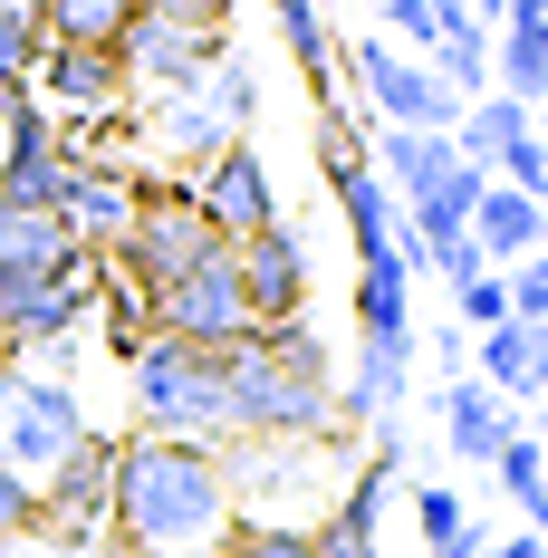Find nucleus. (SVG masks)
Segmentation results:
<instances>
[{
	"label": "nucleus",
	"mask_w": 548,
	"mask_h": 558,
	"mask_svg": "<svg viewBox=\"0 0 548 558\" xmlns=\"http://www.w3.org/2000/svg\"><path fill=\"white\" fill-rule=\"evenodd\" d=\"M231 520V462L183 434H125L107 492V539L125 558H212Z\"/></svg>",
	"instance_id": "f257e3e1"
},
{
	"label": "nucleus",
	"mask_w": 548,
	"mask_h": 558,
	"mask_svg": "<svg viewBox=\"0 0 548 558\" xmlns=\"http://www.w3.org/2000/svg\"><path fill=\"white\" fill-rule=\"evenodd\" d=\"M328 386L337 356L308 318L241 328L221 356V434L231 444H318L328 434Z\"/></svg>",
	"instance_id": "f03ea898"
},
{
	"label": "nucleus",
	"mask_w": 548,
	"mask_h": 558,
	"mask_svg": "<svg viewBox=\"0 0 548 558\" xmlns=\"http://www.w3.org/2000/svg\"><path fill=\"white\" fill-rule=\"evenodd\" d=\"M221 356L231 347H193V337H145L135 347V434H183L212 444L221 434Z\"/></svg>",
	"instance_id": "7ed1b4c3"
},
{
	"label": "nucleus",
	"mask_w": 548,
	"mask_h": 558,
	"mask_svg": "<svg viewBox=\"0 0 548 558\" xmlns=\"http://www.w3.org/2000/svg\"><path fill=\"white\" fill-rule=\"evenodd\" d=\"M337 77H346V97L366 107V125H424V135H452V116H462V97L442 87L434 68L404 58L394 39H376V29L337 39Z\"/></svg>",
	"instance_id": "20e7f679"
},
{
	"label": "nucleus",
	"mask_w": 548,
	"mask_h": 558,
	"mask_svg": "<svg viewBox=\"0 0 548 558\" xmlns=\"http://www.w3.org/2000/svg\"><path fill=\"white\" fill-rule=\"evenodd\" d=\"M97 434L87 424V404H77V386L68 376H39V366H0V462L10 472H49L58 452H77Z\"/></svg>",
	"instance_id": "39448f33"
},
{
	"label": "nucleus",
	"mask_w": 548,
	"mask_h": 558,
	"mask_svg": "<svg viewBox=\"0 0 548 558\" xmlns=\"http://www.w3.org/2000/svg\"><path fill=\"white\" fill-rule=\"evenodd\" d=\"M68 165H77V125H58L39 107V87H0V203L49 213Z\"/></svg>",
	"instance_id": "423d86ee"
},
{
	"label": "nucleus",
	"mask_w": 548,
	"mask_h": 558,
	"mask_svg": "<svg viewBox=\"0 0 548 558\" xmlns=\"http://www.w3.org/2000/svg\"><path fill=\"white\" fill-rule=\"evenodd\" d=\"M97 318V251L58 260V270H29V279H0V356L20 347H58Z\"/></svg>",
	"instance_id": "0eeeda50"
},
{
	"label": "nucleus",
	"mask_w": 548,
	"mask_h": 558,
	"mask_svg": "<svg viewBox=\"0 0 548 558\" xmlns=\"http://www.w3.org/2000/svg\"><path fill=\"white\" fill-rule=\"evenodd\" d=\"M145 328L155 337H193V347H231V337L251 328V318H241V279H231V241L193 251V260L145 299Z\"/></svg>",
	"instance_id": "6e6552de"
},
{
	"label": "nucleus",
	"mask_w": 548,
	"mask_h": 558,
	"mask_svg": "<svg viewBox=\"0 0 548 558\" xmlns=\"http://www.w3.org/2000/svg\"><path fill=\"white\" fill-rule=\"evenodd\" d=\"M107 492H115V434H87L39 472V539H58V549L107 539Z\"/></svg>",
	"instance_id": "1a4fd4ad"
},
{
	"label": "nucleus",
	"mask_w": 548,
	"mask_h": 558,
	"mask_svg": "<svg viewBox=\"0 0 548 558\" xmlns=\"http://www.w3.org/2000/svg\"><path fill=\"white\" fill-rule=\"evenodd\" d=\"M231 279H241V318H251V328L308 318V241H299L289 222L231 241Z\"/></svg>",
	"instance_id": "9d476101"
},
{
	"label": "nucleus",
	"mask_w": 548,
	"mask_h": 558,
	"mask_svg": "<svg viewBox=\"0 0 548 558\" xmlns=\"http://www.w3.org/2000/svg\"><path fill=\"white\" fill-rule=\"evenodd\" d=\"M193 203H203V222H212L221 241L270 231V222H279V183H270V165H260V145H251V135H231L212 165H193Z\"/></svg>",
	"instance_id": "9b49d317"
},
{
	"label": "nucleus",
	"mask_w": 548,
	"mask_h": 558,
	"mask_svg": "<svg viewBox=\"0 0 548 558\" xmlns=\"http://www.w3.org/2000/svg\"><path fill=\"white\" fill-rule=\"evenodd\" d=\"M115 58H125V77H145L155 97H183V87L212 77L221 29H193V20H165V10H135L125 39H115Z\"/></svg>",
	"instance_id": "f8f14e48"
},
{
	"label": "nucleus",
	"mask_w": 548,
	"mask_h": 558,
	"mask_svg": "<svg viewBox=\"0 0 548 558\" xmlns=\"http://www.w3.org/2000/svg\"><path fill=\"white\" fill-rule=\"evenodd\" d=\"M29 87H39V107H49L58 125H77V116H107L115 97H125V58H115V49H68V39H49L39 68H29Z\"/></svg>",
	"instance_id": "ddd939ff"
},
{
	"label": "nucleus",
	"mask_w": 548,
	"mask_h": 558,
	"mask_svg": "<svg viewBox=\"0 0 548 558\" xmlns=\"http://www.w3.org/2000/svg\"><path fill=\"white\" fill-rule=\"evenodd\" d=\"M356 347H385V356H414L424 328H414V260H404V231L385 260H356Z\"/></svg>",
	"instance_id": "4468645a"
},
{
	"label": "nucleus",
	"mask_w": 548,
	"mask_h": 558,
	"mask_svg": "<svg viewBox=\"0 0 548 558\" xmlns=\"http://www.w3.org/2000/svg\"><path fill=\"white\" fill-rule=\"evenodd\" d=\"M135 193H145V183H135V173H115V165H97V155H77V165H68V183H58V222L77 231V251H107L115 231L135 222Z\"/></svg>",
	"instance_id": "2eb2a0df"
},
{
	"label": "nucleus",
	"mask_w": 548,
	"mask_h": 558,
	"mask_svg": "<svg viewBox=\"0 0 548 558\" xmlns=\"http://www.w3.org/2000/svg\"><path fill=\"white\" fill-rule=\"evenodd\" d=\"M385 492H394V472L356 462V482L308 520V549L318 558H385Z\"/></svg>",
	"instance_id": "dca6fc26"
},
{
	"label": "nucleus",
	"mask_w": 548,
	"mask_h": 558,
	"mask_svg": "<svg viewBox=\"0 0 548 558\" xmlns=\"http://www.w3.org/2000/svg\"><path fill=\"white\" fill-rule=\"evenodd\" d=\"M520 434V404L510 395H491L482 376H452L442 386V444H452V462H482L491 472V452Z\"/></svg>",
	"instance_id": "f3484780"
},
{
	"label": "nucleus",
	"mask_w": 548,
	"mask_h": 558,
	"mask_svg": "<svg viewBox=\"0 0 548 558\" xmlns=\"http://www.w3.org/2000/svg\"><path fill=\"white\" fill-rule=\"evenodd\" d=\"M434 10H442V39H434L424 68H434L462 107H472V97H491V20H472V0H434Z\"/></svg>",
	"instance_id": "a211bd4d"
},
{
	"label": "nucleus",
	"mask_w": 548,
	"mask_h": 558,
	"mask_svg": "<svg viewBox=\"0 0 548 558\" xmlns=\"http://www.w3.org/2000/svg\"><path fill=\"white\" fill-rule=\"evenodd\" d=\"M366 165H376V183L394 203H414V193H424L442 165H462V155H452V135H424V125H376V135H366Z\"/></svg>",
	"instance_id": "6ab92c4d"
},
{
	"label": "nucleus",
	"mask_w": 548,
	"mask_h": 558,
	"mask_svg": "<svg viewBox=\"0 0 548 558\" xmlns=\"http://www.w3.org/2000/svg\"><path fill=\"white\" fill-rule=\"evenodd\" d=\"M472 251H482L491 270H510V260L548 251L539 203H529V193H510V183H482V203H472Z\"/></svg>",
	"instance_id": "aec40b11"
},
{
	"label": "nucleus",
	"mask_w": 548,
	"mask_h": 558,
	"mask_svg": "<svg viewBox=\"0 0 548 558\" xmlns=\"http://www.w3.org/2000/svg\"><path fill=\"white\" fill-rule=\"evenodd\" d=\"M279 20V49L299 58V77H308V97L328 107V97H346V77H337V20L318 10V0H270Z\"/></svg>",
	"instance_id": "412c9836"
},
{
	"label": "nucleus",
	"mask_w": 548,
	"mask_h": 558,
	"mask_svg": "<svg viewBox=\"0 0 548 558\" xmlns=\"http://www.w3.org/2000/svg\"><path fill=\"white\" fill-rule=\"evenodd\" d=\"M491 87L539 116L548 107V20H500L491 29Z\"/></svg>",
	"instance_id": "4be33fe9"
},
{
	"label": "nucleus",
	"mask_w": 548,
	"mask_h": 558,
	"mask_svg": "<svg viewBox=\"0 0 548 558\" xmlns=\"http://www.w3.org/2000/svg\"><path fill=\"white\" fill-rule=\"evenodd\" d=\"M77 260V231L58 213H29V203H0V279H29V270H58Z\"/></svg>",
	"instance_id": "5701e85b"
},
{
	"label": "nucleus",
	"mask_w": 548,
	"mask_h": 558,
	"mask_svg": "<svg viewBox=\"0 0 548 558\" xmlns=\"http://www.w3.org/2000/svg\"><path fill=\"white\" fill-rule=\"evenodd\" d=\"M29 10H39V29L68 39V49H115L125 20H135L145 0H29Z\"/></svg>",
	"instance_id": "b1692460"
},
{
	"label": "nucleus",
	"mask_w": 548,
	"mask_h": 558,
	"mask_svg": "<svg viewBox=\"0 0 548 558\" xmlns=\"http://www.w3.org/2000/svg\"><path fill=\"white\" fill-rule=\"evenodd\" d=\"M520 125H529V107H520V97H500V87H491V97H472V107L452 116V155H462V165H482V173H491V155L510 145V135H520Z\"/></svg>",
	"instance_id": "393cba45"
},
{
	"label": "nucleus",
	"mask_w": 548,
	"mask_h": 558,
	"mask_svg": "<svg viewBox=\"0 0 548 558\" xmlns=\"http://www.w3.org/2000/svg\"><path fill=\"white\" fill-rule=\"evenodd\" d=\"M472 376L491 395H510V404H529V328L510 318V328H482L472 337Z\"/></svg>",
	"instance_id": "a878e982"
},
{
	"label": "nucleus",
	"mask_w": 548,
	"mask_h": 558,
	"mask_svg": "<svg viewBox=\"0 0 548 558\" xmlns=\"http://www.w3.org/2000/svg\"><path fill=\"white\" fill-rule=\"evenodd\" d=\"M49 49V29H39V10L29 0H0V87H29V68Z\"/></svg>",
	"instance_id": "bb28decb"
},
{
	"label": "nucleus",
	"mask_w": 548,
	"mask_h": 558,
	"mask_svg": "<svg viewBox=\"0 0 548 558\" xmlns=\"http://www.w3.org/2000/svg\"><path fill=\"white\" fill-rule=\"evenodd\" d=\"M491 183H510V193H529V203L548 193V135H539V116H529V125H520V135H510V145L491 155Z\"/></svg>",
	"instance_id": "cd10ccee"
},
{
	"label": "nucleus",
	"mask_w": 548,
	"mask_h": 558,
	"mask_svg": "<svg viewBox=\"0 0 548 558\" xmlns=\"http://www.w3.org/2000/svg\"><path fill=\"white\" fill-rule=\"evenodd\" d=\"M414 530H424V549H462V539H472L462 492H452V482H424V492H414Z\"/></svg>",
	"instance_id": "c85d7f7f"
},
{
	"label": "nucleus",
	"mask_w": 548,
	"mask_h": 558,
	"mask_svg": "<svg viewBox=\"0 0 548 558\" xmlns=\"http://www.w3.org/2000/svg\"><path fill=\"white\" fill-rule=\"evenodd\" d=\"M500 299H510V318H520V328H548V251L510 260V270H500Z\"/></svg>",
	"instance_id": "c756f323"
},
{
	"label": "nucleus",
	"mask_w": 548,
	"mask_h": 558,
	"mask_svg": "<svg viewBox=\"0 0 548 558\" xmlns=\"http://www.w3.org/2000/svg\"><path fill=\"white\" fill-rule=\"evenodd\" d=\"M212 558H318V549H308V530H289V520H251V530H231Z\"/></svg>",
	"instance_id": "7c9ffc66"
},
{
	"label": "nucleus",
	"mask_w": 548,
	"mask_h": 558,
	"mask_svg": "<svg viewBox=\"0 0 548 558\" xmlns=\"http://www.w3.org/2000/svg\"><path fill=\"white\" fill-rule=\"evenodd\" d=\"M452 328H462V337H482V328H510L500 270H482V279H462V289H452Z\"/></svg>",
	"instance_id": "2f4dec72"
},
{
	"label": "nucleus",
	"mask_w": 548,
	"mask_h": 558,
	"mask_svg": "<svg viewBox=\"0 0 548 558\" xmlns=\"http://www.w3.org/2000/svg\"><path fill=\"white\" fill-rule=\"evenodd\" d=\"M20 539H39V482L0 462V549H20Z\"/></svg>",
	"instance_id": "473e14b6"
},
{
	"label": "nucleus",
	"mask_w": 548,
	"mask_h": 558,
	"mask_svg": "<svg viewBox=\"0 0 548 558\" xmlns=\"http://www.w3.org/2000/svg\"><path fill=\"white\" fill-rule=\"evenodd\" d=\"M376 20H385L376 39H404V49H424V58H434V39H442V10H434V0H376Z\"/></svg>",
	"instance_id": "72a5a7b5"
},
{
	"label": "nucleus",
	"mask_w": 548,
	"mask_h": 558,
	"mask_svg": "<svg viewBox=\"0 0 548 558\" xmlns=\"http://www.w3.org/2000/svg\"><path fill=\"white\" fill-rule=\"evenodd\" d=\"M510 501H520V530H539V539H548V462H539V482H520Z\"/></svg>",
	"instance_id": "f704fd0d"
},
{
	"label": "nucleus",
	"mask_w": 548,
	"mask_h": 558,
	"mask_svg": "<svg viewBox=\"0 0 548 558\" xmlns=\"http://www.w3.org/2000/svg\"><path fill=\"white\" fill-rule=\"evenodd\" d=\"M145 10H165V20H193V29H212L221 0H145Z\"/></svg>",
	"instance_id": "c9c22d12"
},
{
	"label": "nucleus",
	"mask_w": 548,
	"mask_h": 558,
	"mask_svg": "<svg viewBox=\"0 0 548 558\" xmlns=\"http://www.w3.org/2000/svg\"><path fill=\"white\" fill-rule=\"evenodd\" d=\"M482 558H548V539H539V530H510V539H500V549H482Z\"/></svg>",
	"instance_id": "e433bc0d"
},
{
	"label": "nucleus",
	"mask_w": 548,
	"mask_h": 558,
	"mask_svg": "<svg viewBox=\"0 0 548 558\" xmlns=\"http://www.w3.org/2000/svg\"><path fill=\"white\" fill-rule=\"evenodd\" d=\"M500 10H510V0H472V20H491V29H500Z\"/></svg>",
	"instance_id": "4c0bfd02"
},
{
	"label": "nucleus",
	"mask_w": 548,
	"mask_h": 558,
	"mask_svg": "<svg viewBox=\"0 0 548 558\" xmlns=\"http://www.w3.org/2000/svg\"><path fill=\"white\" fill-rule=\"evenodd\" d=\"M434 558H482V530H472V539H462V549H434Z\"/></svg>",
	"instance_id": "58836bf2"
},
{
	"label": "nucleus",
	"mask_w": 548,
	"mask_h": 558,
	"mask_svg": "<svg viewBox=\"0 0 548 558\" xmlns=\"http://www.w3.org/2000/svg\"><path fill=\"white\" fill-rule=\"evenodd\" d=\"M529 414H539V434H529V444H539V452H548V404H529Z\"/></svg>",
	"instance_id": "ea45409f"
},
{
	"label": "nucleus",
	"mask_w": 548,
	"mask_h": 558,
	"mask_svg": "<svg viewBox=\"0 0 548 558\" xmlns=\"http://www.w3.org/2000/svg\"><path fill=\"white\" fill-rule=\"evenodd\" d=\"M539 231H548V193H539Z\"/></svg>",
	"instance_id": "a19ab883"
},
{
	"label": "nucleus",
	"mask_w": 548,
	"mask_h": 558,
	"mask_svg": "<svg viewBox=\"0 0 548 558\" xmlns=\"http://www.w3.org/2000/svg\"><path fill=\"white\" fill-rule=\"evenodd\" d=\"M539 135H548V107H539Z\"/></svg>",
	"instance_id": "79ce46f5"
}]
</instances>
